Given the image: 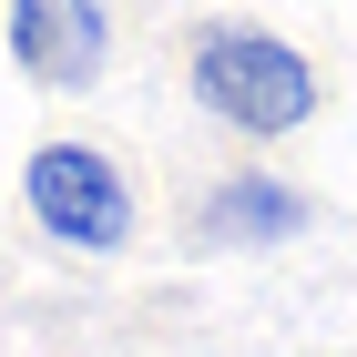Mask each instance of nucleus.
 <instances>
[{
	"label": "nucleus",
	"instance_id": "nucleus-1",
	"mask_svg": "<svg viewBox=\"0 0 357 357\" xmlns=\"http://www.w3.org/2000/svg\"><path fill=\"white\" fill-rule=\"evenodd\" d=\"M194 102L215 112L225 133H296V123H317V72H306V52H286L275 31H204L194 41Z\"/></svg>",
	"mask_w": 357,
	"mask_h": 357
},
{
	"label": "nucleus",
	"instance_id": "nucleus-2",
	"mask_svg": "<svg viewBox=\"0 0 357 357\" xmlns=\"http://www.w3.org/2000/svg\"><path fill=\"white\" fill-rule=\"evenodd\" d=\"M21 204L41 235H61L82 255H123V235H133V184L102 143H41L21 164Z\"/></svg>",
	"mask_w": 357,
	"mask_h": 357
},
{
	"label": "nucleus",
	"instance_id": "nucleus-3",
	"mask_svg": "<svg viewBox=\"0 0 357 357\" xmlns=\"http://www.w3.org/2000/svg\"><path fill=\"white\" fill-rule=\"evenodd\" d=\"M102 52H112V10H92V0H31V10H10V61L31 82L92 92L102 82Z\"/></svg>",
	"mask_w": 357,
	"mask_h": 357
},
{
	"label": "nucleus",
	"instance_id": "nucleus-4",
	"mask_svg": "<svg viewBox=\"0 0 357 357\" xmlns=\"http://www.w3.org/2000/svg\"><path fill=\"white\" fill-rule=\"evenodd\" d=\"M194 235L204 245H286V235H306V194L275 184V174H225L194 204Z\"/></svg>",
	"mask_w": 357,
	"mask_h": 357
}]
</instances>
